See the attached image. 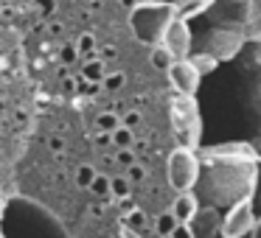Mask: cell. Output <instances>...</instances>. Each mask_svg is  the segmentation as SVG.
<instances>
[{
	"label": "cell",
	"mask_w": 261,
	"mask_h": 238,
	"mask_svg": "<svg viewBox=\"0 0 261 238\" xmlns=\"http://www.w3.org/2000/svg\"><path fill=\"white\" fill-rule=\"evenodd\" d=\"M177 17V3H158V0H146L129 9V28L138 42L154 48L163 42V34L169 23Z\"/></svg>",
	"instance_id": "1"
},
{
	"label": "cell",
	"mask_w": 261,
	"mask_h": 238,
	"mask_svg": "<svg viewBox=\"0 0 261 238\" xmlns=\"http://www.w3.org/2000/svg\"><path fill=\"white\" fill-rule=\"evenodd\" d=\"M199 180V160L191 146H177L169 154V182L174 191H191Z\"/></svg>",
	"instance_id": "2"
},
{
	"label": "cell",
	"mask_w": 261,
	"mask_h": 238,
	"mask_svg": "<svg viewBox=\"0 0 261 238\" xmlns=\"http://www.w3.org/2000/svg\"><path fill=\"white\" fill-rule=\"evenodd\" d=\"M171 121L177 126V137H180V146H197L199 140V112L194 96H180L171 101Z\"/></svg>",
	"instance_id": "3"
},
{
	"label": "cell",
	"mask_w": 261,
	"mask_h": 238,
	"mask_svg": "<svg viewBox=\"0 0 261 238\" xmlns=\"http://www.w3.org/2000/svg\"><path fill=\"white\" fill-rule=\"evenodd\" d=\"M253 227H255L253 202H250V199H242V202L233 204V207L225 213V219H222V224H219V232L225 238H239V235L253 232Z\"/></svg>",
	"instance_id": "4"
},
{
	"label": "cell",
	"mask_w": 261,
	"mask_h": 238,
	"mask_svg": "<svg viewBox=\"0 0 261 238\" xmlns=\"http://www.w3.org/2000/svg\"><path fill=\"white\" fill-rule=\"evenodd\" d=\"M199 79H202V73L197 70V65L191 59H174V65L169 68V81L174 87V93H180V96H197Z\"/></svg>",
	"instance_id": "5"
},
{
	"label": "cell",
	"mask_w": 261,
	"mask_h": 238,
	"mask_svg": "<svg viewBox=\"0 0 261 238\" xmlns=\"http://www.w3.org/2000/svg\"><path fill=\"white\" fill-rule=\"evenodd\" d=\"M163 45L171 51L174 59H188V53H191V31H188L186 20H182L180 14H177V17L169 23V28H166Z\"/></svg>",
	"instance_id": "6"
},
{
	"label": "cell",
	"mask_w": 261,
	"mask_h": 238,
	"mask_svg": "<svg viewBox=\"0 0 261 238\" xmlns=\"http://www.w3.org/2000/svg\"><path fill=\"white\" fill-rule=\"evenodd\" d=\"M171 210L177 213V219H180L182 224H191V221L197 219V213H199V202H197V196H194L191 191H180V196H177V202H174Z\"/></svg>",
	"instance_id": "7"
},
{
	"label": "cell",
	"mask_w": 261,
	"mask_h": 238,
	"mask_svg": "<svg viewBox=\"0 0 261 238\" xmlns=\"http://www.w3.org/2000/svg\"><path fill=\"white\" fill-rule=\"evenodd\" d=\"M180 224H182V221L177 219V213H174V210H169V213H160L158 219H154V227H152V230L158 232V235H174Z\"/></svg>",
	"instance_id": "8"
},
{
	"label": "cell",
	"mask_w": 261,
	"mask_h": 238,
	"mask_svg": "<svg viewBox=\"0 0 261 238\" xmlns=\"http://www.w3.org/2000/svg\"><path fill=\"white\" fill-rule=\"evenodd\" d=\"M171 65H174V56H171L169 48H166L163 42H160V45H154L152 48V68L154 70H166V73H169Z\"/></svg>",
	"instance_id": "9"
},
{
	"label": "cell",
	"mask_w": 261,
	"mask_h": 238,
	"mask_svg": "<svg viewBox=\"0 0 261 238\" xmlns=\"http://www.w3.org/2000/svg\"><path fill=\"white\" fill-rule=\"evenodd\" d=\"M82 76H85V81H104V62L101 59H87L85 68H82Z\"/></svg>",
	"instance_id": "10"
},
{
	"label": "cell",
	"mask_w": 261,
	"mask_h": 238,
	"mask_svg": "<svg viewBox=\"0 0 261 238\" xmlns=\"http://www.w3.org/2000/svg\"><path fill=\"white\" fill-rule=\"evenodd\" d=\"M113 146L115 148H129V146H135V137H132V129L126 124H121L118 129L113 132Z\"/></svg>",
	"instance_id": "11"
},
{
	"label": "cell",
	"mask_w": 261,
	"mask_h": 238,
	"mask_svg": "<svg viewBox=\"0 0 261 238\" xmlns=\"http://www.w3.org/2000/svg\"><path fill=\"white\" fill-rule=\"evenodd\" d=\"M90 191L96 193L98 199H107V196H113V180H110V176H101V174H96V180L90 182Z\"/></svg>",
	"instance_id": "12"
},
{
	"label": "cell",
	"mask_w": 261,
	"mask_h": 238,
	"mask_svg": "<svg viewBox=\"0 0 261 238\" xmlns=\"http://www.w3.org/2000/svg\"><path fill=\"white\" fill-rule=\"evenodd\" d=\"M121 124H124V121H118V115H115V112H104V115H98V118H96L98 132H115Z\"/></svg>",
	"instance_id": "13"
},
{
	"label": "cell",
	"mask_w": 261,
	"mask_h": 238,
	"mask_svg": "<svg viewBox=\"0 0 261 238\" xmlns=\"http://www.w3.org/2000/svg\"><path fill=\"white\" fill-rule=\"evenodd\" d=\"M96 174H98V171L93 168V165H79V168H76V185L90 188V182L96 180Z\"/></svg>",
	"instance_id": "14"
},
{
	"label": "cell",
	"mask_w": 261,
	"mask_h": 238,
	"mask_svg": "<svg viewBox=\"0 0 261 238\" xmlns=\"http://www.w3.org/2000/svg\"><path fill=\"white\" fill-rule=\"evenodd\" d=\"M129 176H115L113 180V196H118V199H126L129 196Z\"/></svg>",
	"instance_id": "15"
},
{
	"label": "cell",
	"mask_w": 261,
	"mask_h": 238,
	"mask_svg": "<svg viewBox=\"0 0 261 238\" xmlns=\"http://www.w3.org/2000/svg\"><path fill=\"white\" fill-rule=\"evenodd\" d=\"M126 224H129L132 230H146V227H149L146 213H141V210H132V213L126 216Z\"/></svg>",
	"instance_id": "16"
},
{
	"label": "cell",
	"mask_w": 261,
	"mask_h": 238,
	"mask_svg": "<svg viewBox=\"0 0 261 238\" xmlns=\"http://www.w3.org/2000/svg\"><path fill=\"white\" fill-rule=\"evenodd\" d=\"M124 73H113V76H104V90H110V93H115V90H121L124 87Z\"/></svg>",
	"instance_id": "17"
},
{
	"label": "cell",
	"mask_w": 261,
	"mask_h": 238,
	"mask_svg": "<svg viewBox=\"0 0 261 238\" xmlns=\"http://www.w3.org/2000/svg\"><path fill=\"white\" fill-rule=\"evenodd\" d=\"M191 62H194V65H197V70H199V73H211V70H214V68H216V59H211V56H205V53H202V56H194V59H191Z\"/></svg>",
	"instance_id": "18"
},
{
	"label": "cell",
	"mask_w": 261,
	"mask_h": 238,
	"mask_svg": "<svg viewBox=\"0 0 261 238\" xmlns=\"http://www.w3.org/2000/svg\"><path fill=\"white\" fill-rule=\"evenodd\" d=\"M93 48H96V42H93V34H82L79 45H76V53H79V56H87Z\"/></svg>",
	"instance_id": "19"
},
{
	"label": "cell",
	"mask_w": 261,
	"mask_h": 238,
	"mask_svg": "<svg viewBox=\"0 0 261 238\" xmlns=\"http://www.w3.org/2000/svg\"><path fill=\"white\" fill-rule=\"evenodd\" d=\"M118 163L126 165V168H129V165H135V152H132V146L129 148H118Z\"/></svg>",
	"instance_id": "20"
},
{
	"label": "cell",
	"mask_w": 261,
	"mask_h": 238,
	"mask_svg": "<svg viewBox=\"0 0 261 238\" xmlns=\"http://www.w3.org/2000/svg\"><path fill=\"white\" fill-rule=\"evenodd\" d=\"M126 176H129L132 182H141V180H143V171H141V165H129V168H126Z\"/></svg>",
	"instance_id": "21"
},
{
	"label": "cell",
	"mask_w": 261,
	"mask_h": 238,
	"mask_svg": "<svg viewBox=\"0 0 261 238\" xmlns=\"http://www.w3.org/2000/svg\"><path fill=\"white\" fill-rule=\"evenodd\" d=\"M124 124H126V126H135V124H138V112H129V115L124 118Z\"/></svg>",
	"instance_id": "22"
},
{
	"label": "cell",
	"mask_w": 261,
	"mask_h": 238,
	"mask_svg": "<svg viewBox=\"0 0 261 238\" xmlns=\"http://www.w3.org/2000/svg\"><path fill=\"white\" fill-rule=\"evenodd\" d=\"M253 235H258V238H261V219L255 221V227H253Z\"/></svg>",
	"instance_id": "23"
},
{
	"label": "cell",
	"mask_w": 261,
	"mask_h": 238,
	"mask_svg": "<svg viewBox=\"0 0 261 238\" xmlns=\"http://www.w3.org/2000/svg\"><path fill=\"white\" fill-rule=\"evenodd\" d=\"M141 3H146V0H141Z\"/></svg>",
	"instance_id": "24"
}]
</instances>
